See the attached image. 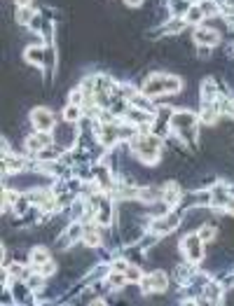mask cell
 I'll return each mask as SVG.
<instances>
[{
    "mask_svg": "<svg viewBox=\"0 0 234 306\" xmlns=\"http://www.w3.org/2000/svg\"><path fill=\"white\" fill-rule=\"evenodd\" d=\"M26 5H31V0H17V7H26Z\"/></svg>",
    "mask_w": 234,
    "mask_h": 306,
    "instance_id": "4dcf8cb0",
    "label": "cell"
},
{
    "mask_svg": "<svg viewBox=\"0 0 234 306\" xmlns=\"http://www.w3.org/2000/svg\"><path fill=\"white\" fill-rule=\"evenodd\" d=\"M185 26H188V21H185V19H180V17H176V19H171V21L164 26V31H166L169 35H176V33H180Z\"/></svg>",
    "mask_w": 234,
    "mask_h": 306,
    "instance_id": "ffe728a7",
    "label": "cell"
},
{
    "mask_svg": "<svg viewBox=\"0 0 234 306\" xmlns=\"http://www.w3.org/2000/svg\"><path fill=\"white\" fill-rule=\"evenodd\" d=\"M126 278L131 280V283H141V278H143V273H141V269H138V267H134V264H129V269H126Z\"/></svg>",
    "mask_w": 234,
    "mask_h": 306,
    "instance_id": "484cf974",
    "label": "cell"
},
{
    "mask_svg": "<svg viewBox=\"0 0 234 306\" xmlns=\"http://www.w3.org/2000/svg\"><path fill=\"white\" fill-rule=\"evenodd\" d=\"M227 213H232V215H234V199H230V201H227Z\"/></svg>",
    "mask_w": 234,
    "mask_h": 306,
    "instance_id": "f546056e",
    "label": "cell"
},
{
    "mask_svg": "<svg viewBox=\"0 0 234 306\" xmlns=\"http://www.w3.org/2000/svg\"><path fill=\"white\" fill-rule=\"evenodd\" d=\"M49 262V252L45 250V248H36V250H31V264L36 267V269H40L42 264H47Z\"/></svg>",
    "mask_w": 234,
    "mask_h": 306,
    "instance_id": "9a60e30c",
    "label": "cell"
},
{
    "mask_svg": "<svg viewBox=\"0 0 234 306\" xmlns=\"http://www.w3.org/2000/svg\"><path fill=\"white\" fill-rule=\"evenodd\" d=\"M126 269H129V264H124V262H115V271H124L126 273Z\"/></svg>",
    "mask_w": 234,
    "mask_h": 306,
    "instance_id": "83f0119b",
    "label": "cell"
},
{
    "mask_svg": "<svg viewBox=\"0 0 234 306\" xmlns=\"http://www.w3.org/2000/svg\"><path fill=\"white\" fill-rule=\"evenodd\" d=\"M166 288H169V278H166L164 271H155L150 276L141 278V290H143L145 295H150V292H164Z\"/></svg>",
    "mask_w": 234,
    "mask_h": 306,
    "instance_id": "5b68a950",
    "label": "cell"
},
{
    "mask_svg": "<svg viewBox=\"0 0 234 306\" xmlns=\"http://www.w3.org/2000/svg\"><path fill=\"white\" fill-rule=\"evenodd\" d=\"M134 152L143 164H155L159 159V138L157 134H143L134 140Z\"/></svg>",
    "mask_w": 234,
    "mask_h": 306,
    "instance_id": "7a4b0ae2",
    "label": "cell"
},
{
    "mask_svg": "<svg viewBox=\"0 0 234 306\" xmlns=\"http://www.w3.org/2000/svg\"><path fill=\"white\" fill-rule=\"evenodd\" d=\"M126 273L124 271H113L108 276V283H110V288H115V290H119V288H124V283H126Z\"/></svg>",
    "mask_w": 234,
    "mask_h": 306,
    "instance_id": "44dd1931",
    "label": "cell"
},
{
    "mask_svg": "<svg viewBox=\"0 0 234 306\" xmlns=\"http://www.w3.org/2000/svg\"><path fill=\"white\" fill-rule=\"evenodd\" d=\"M26 147L31 152H40V150H45V147H52V136H49V131H38L36 136H31L26 140Z\"/></svg>",
    "mask_w": 234,
    "mask_h": 306,
    "instance_id": "9c48e42d",
    "label": "cell"
},
{
    "mask_svg": "<svg viewBox=\"0 0 234 306\" xmlns=\"http://www.w3.org/2000/svg\"><path fill=\"white\" fill-rule=\"evenodd\" d=\"M195 42H197V45L213 47V45L220 42V35H218V31H213V28H197V33H195Z\"/></svg>",
    "mask_w": 234,
    "mask_h": 306,
    "instance_id": "30bf717a",
    "label": "cell"
},
{
    "mask_svg": "<svg viewBox=\"0 0 234 306\" xmlns=\"http://www.w3.org/2000/svg\"><path fill=\"white\" fill-rule=\"evenodd\" d=\"M80 117H82V108H80V105H73V103H71L68 108L63 110V119H66L68 124H75Z\"/></svg>",
    "mask_w": 234,
    "mask_h": 306,
    "instance_id": "ac0fdd59",
    "label": "cell"
},
{
    "mask_svg": "<svg viewBox=\"0 0 234 306\" xmlns=\"http://www.w3.org/2000/svg\"><path fill=\"white\" fill-rule=\"evenodd\" d=\"M183 252H185V257H188V262H199L201 257H204V241L199 238V234H188L183 236Z\"/></svg>",
    "mask_w": 234,
    "mask_h": 306,
    "instance_id": "277c9868",
    "label": "cell"
},
{
    "mask_svg": "<svg viewBox=\"0 0 234 306\" xmlns=\"http://www.w3.org/2000/svg\"><path fill=\"white\" fill-rule=\"evenodd\" d=\"M216 84H213V80H204L201 82V101L204 103H213L216 101Z\"/></svg>",
    "mask_w": 234,
    "mask_h": 306,
    "instance_id": "5bb4252c",
    "label": "cell"
},
{
    "mask_svg": "<svg viewBox=\"0 0 234 306\" xmlns=\"http://www.w3.org/2000/svg\"><path fill=\"white\" fill-rule=\"evenodd\" d=\"M199 7H201V12H204V17H216L218 12H220V7H218L216 0H201V2H199Z\"/></svg>",
    "mask_w": 234,
    "mask_h": 306,
    "instance_id": "7402d4cb",
    "label": "cell"
},
{
    "mask_svg": "<svg viewBox=\"0 0 234 306\" xmlns=\"http://www.w3.org/2000/svg\"><path fill=\"white\" fill-rule=\"evenodd\" d=\"M124 2L129 7H141V5H143V0H124Z\"/></svg>",
    "mask_w": 234,
    "mask_h": 306,
    "instance_id": "f1b7e54d",
    "label": "cell"
},
{
    "mask_svg": "<svg viewBox=\"0 0 234 306\" xmlns=\"http://www.w3.org/2000/svg\"><path fill=\"white\" fill-rule=\"evenodd\" d=\"M31 122L36 126L38 131H52V126H54V115L49 112L47 108H36L31 112Z\"/></svg>",
    "mask_w": 234,
    "mask_h": 306,
    "instance_id": "8992f818",
    "label": "cell"
},
{
    "mask_svg": "<svg viewBox=\"0 0 234 306\" xmlns=\"http://www.w3.org/2000/svg\"><path fill=\"white\" fill-rule=\"evenodd\" d=\"M56 271V267H54V262H47V264H42L40 269H38V273H42V276H52Z\"/></svg>",
    "mask_w": 234,
    "mask_h": 306,
    "instance_id": "4316f807",
    "label": "cell"
},
{
    "mask_svg": "<svg viewBox=\"0 0 234 306\" xmlns=\"http://www.w3.org/2000/svg\"><path fill=\"white\" fill-rule=\"evenodd\" d=\"M204 295H206L211 302H220V295H223V290H220V285H218V283H208L206 290H204Z\"/></svg>",
    "mask_w": 234,
    "mask_h": 306,
    "instance_id": "d4e9b609",
    "label": "cell"
},
{
    "mask_svg": "<svg viewBox=\"0 0 234 306\" xmlns=\"http://www.w3.org/2000/svg\"><path fill=\"white\" fill-rule=\"evenodd\" d=\"M171 129L173 131H178L183 138H192L195 136V129H197V117L188 112V110H183V112H173L171 115Z\"/></svg>",
    "mask_w": 234,
    "mask_h": 306,
    "instance_id": "3957f363",
    "label": "cell"
},
{
    "mask_svg": "<svg viewBox=\"0 0 234 306\" xmlns=\"http://www.w3.org/2000/svg\"><path fill=\"white\" fill-rule=\"evenodd\" d=\"M201 19H204V12H201L199 5H192V7L188 9V14H185V21H188V24H199Z\"/></svg>",
    "mask_w": 234,
    "mask_h": 306,
    "instance_id": "603a6c76",
    "label": "cell"
},
{
    "mask_svg": "<svg viewBox=\"0 0 234 306\" xmlns=\"http://www.w3.org/2000/svg\"><path fill=\"white\" fill-rule=\"evenodd\" d=\"M183 89V82L176 75H164V72H157V75H150L143 84V94L145 96H162V94H180Z\"/></svg>",
    "mask_w": 234,
    "mask_h": 306,
    "instance_id": "6da1fadb",
    "label": "cell"
},
{
    "mask_svg": "<svg viewBox=\"0 0 234 306\" xmlns=\"http://www.w3.org/2000/svg\"><path fill=\"white\" fill-rule=\"evenodd\" d=\"M82 241L89 245V248H96V245L101 243V234H99V229L96 227H84V234H82Z\"/></svg>",
    "mask_w": 234,
    "mask_h": 306,
    "instance_id": "4fadbf2b",
    "label": "cell"
},
{
    "mask_svg": "<svg viewBox=\"0 0 234 306\" xmlns=\"http://www.w3.org/2000/svg\"><path fill=\"white\" fill-rule=\"evenodd\" d=\"M162 201H166L169 206H176L180 201V187L176 182H166L162 187Z\"/></svg>",
    "mask_w": 234,
    "mask_h": 306,
    "instance_id": "8fae6325",
    "label": "cell"
},
{
    "mask_svg": "<svg viewBox=\"0 0 234 306\" xmlns=\"http://www.w3.org/2000/svg\"><path fill=\"white\" fill-rule=\"evenodd\" d=\"M45 49H42V47H38V45H33V47H28L26 49V61L31 63V66H42V61H45Z\"/></svg>",
    "mask_w": 234,
    "mask_h": 306,
    "instance_id": "7c38bea8",
    "label": "cell"
},
{
    "mask_svg": "<svg viewBox=\"0 0 234 306\" xmlns=\"http://www.w3.org/2000/svg\"><path fill=\"white\" fill-rule=\"evenodd\" d=\"M33 17H36V12L31 9V5H26V7H19V9H17V21L21 24V26H28V24L33 21Z\"/></svg>",
    "mask_w": 234,
    "mask_h": 306,
    "instance_id": "e0dca14e",
    "label": "cell"
},
{
    "mask_svg": "<svg viewBox=\"0 0 234 306\" xmlns=\"http://www.w3.org/2000/svg\"><path fill=\"white\" fill-rule=\"evenodd\" d=\"M225 7L227 9H234V0H225Z\"/></svg>",
    "mask_w": 234,
    "mask_h": 306,
    "instance_id": "1f68e13d",
    "label": "cell"
},
{
    "mask_svg": "<svg viewBox=\"0 0 234 306\" xmlns=\"http://www.w3.org/2000/svg\"><path fill=\"white\" fill-rule=\"evenodd\" d=\"M197 234H199V238H201L204 243H211V241H216L218 232H216V227H201Z\"/></svg>",
    "mask_w": 234,
    "mask_h": 306,
    "instance_id": "cb8c5ba5",
    "label": "cell"
},
{
    "mask_svg": "<svg viewBox=\"0 0 234 306\" xmlns=\"http://www.w3.org/2000/svg\"><path fill=\"white\" fill-rule=\"evenodd\" d=\"M218 112H220V110L213 108V103H204V110H201V122H206V124H216Z\"/></svg>",
    "mask_w": 234,
    "mask_h": 306,
    "instance_id": "2e32d148",
    "label": "cell"
},
{
    "mask_svg": "<svg viewBox=\"0 0 234 306\" xmlns=\"http://www.w3.org/2000/svg\"><path fill=\"white\" fill-rule=\"evenodd\" d=\"M117 140H122V138H119V126L103 124L99 129V143L103 145V147H113Z\"/></svg>",
    "mask_w": 234,
    "mask_h": 306,
    "instance_id": "ba28073f",
    "label": "cell"
},
{
    "mask_svg": "<svg viewBox=\"0 0 234 306\" xmlns=\"http://www.w3.org/2000/svg\"><path fill=\"white\" fill-rule=\"evenodd\" d=\"M178 227V215H159L157 220H155L153 225H150V229H153V234L157 236H164V234H169V232H173Z\"/></svg>",
    "mask_w": 234,
    "mask_h": 306,
    "instance_id": "52a82bcc",
    "label": "cell"
},
{
    "mask_svg": "<svg viewBox=\"0 0 234 306\" xmlns=\"http://www.w3.org/2000/svg\"><path fill=\"white\" fill-rule=\"evenodd\" d=\"M169 2H171L173 17H183V14H188V9L192 7V5H190V0H169Z\"/></svg>",
    "mask_w": 234,
    "mask_h": 306,
    "instance_id": "d6986e66",
    "label": "cell"
}]
</instances>
